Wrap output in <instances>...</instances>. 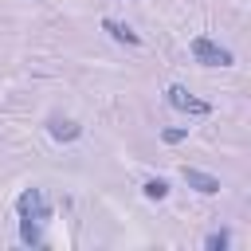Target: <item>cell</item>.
<instances>
[{
	"instance_id": "1",
	"label": "cell",
	"mask_w": 251,
	"mask_h": 251,
	"mask_svg": "<svg viewBox=\"0 0 251 251\" xmlns=\"http://www.w3.org/2000/svg\"><path fill=\"white\" fill-rule=\"evenodd\" d=\"M188 51H192V59H196L200 67H231V63H235V55H231L227 47L212 43L208 35H196V39L188 43Z\"/></svg>"
},
{
	"instance_id": "2",
	"label": "cell",
	"mask_w": 251,
	"mask_h": 251,
	"mask_svg": "<svg viewBox=\"0 0 251 251\" xmlns=\"http://www.w3.org/2000/svg\"><path fill=\"white\" fill-rule=\"evenodd\" d=\"M165 102H169L173 110H184V114H212V106H208L204 98H192L184 86H169V90H165Z\"/></svg>"
},
{
	"instance_id": "3",
	"label": "cell",
	"mask_w": 251,
	"mask_h": 251,
	"mask_svg": "<svg viewBox=\"0 0 251 251\" xmlns=\"http://www.w3.org/2000/svg\"><path fill=\"white\" fill-rule=\"evenodd\" d=\"M16 212H20V216H31V220H39V224H47V220H51V208L43 204L39 188H27V192L16 200Z\"/></svg>"
},
{
	"instance_id": "4",
	"label": "cell",
	"mask_w": 251,
	"mask_h": 251,
	"mask_svg": "<svg viewBox=\"0 0 251 251\" xmlns=\"http://www.w3.org/2000/svg\"><path fill=\"white\" fill-rule=\"evenodd\" d=\"M184 184H188V188H196V192H204V196L220 192V180H216L212 173H200V169H188V165H184Z\"/></svg>"
},
{
	"instance_id": "5",
	"label": "cell",
	"mask_w": 251,
	"mask_h": 251,
	"mask_svg": "<svg viewBox=\"0 0 251 251\" xmlns=\"http://www.w3.org/2000/svg\"><path fill=\"white\" fill-rule=\"evenodd\" d=\"M47 133H51L55 141H75V137L82 133V126L71 122V118H51V122H47Z\"/></svg>"
},
{
	"instance_id": "6",
	"label": "cell",
	"mask_w": 251,
	"mask_h": 251,
	"mask_svg": "<svg viewBox=\"0 0 251 251\" xmlns=\"http://www.w3.org/2000/svg\"><path fill=\"white\" fill-rule=\"evenodd\" d=\"M102 27H106V31H110V35H114L118 43H129V47H137V43H141V35H137L133 27H126V24H118V20H110V16L102 20Z\"/></svg>"
},
{
	"instance_id": "7",
	"label": "cell",
	"mask_w": 251,
	"mask_h": 251,
	"mask_svg": "<svg viewBox=\"0 0 251 251\" xmlns=\"http://www.w3.org/2000/svg\"><path fill=\"white\" fill-rule=\"evenodd\" d=\"M20 239H24L27 247H39V243H43V235H39V220H31V216H24V227H20Z\"/></svg>"
},
{
	"instance_id": "8",
	"label": "cell",
	"mask_w": 251,
	"mask_h": 251,
	"mask_svg": "<svg viewBox=\"0 0 251 251\" xmlns=\"http://www.w3.org/2000/svg\"><path fill=\"white\" fill-rule=\"evenodd\" d=\"M141 192H145L149 200H165V196H169V184H165L161 176H149V180L141 184Z\"/></svg>"
},
{
	"instance_id": "9",
	"label": "cell",
	"mask_w": 251,
	"mask_h": 251,
	"mask_svg": "<svg viewBox=\"0 0 251 251\" xmlns=\"http://www.w3.org/2000/svg\"><path fill=\"white\" fill-rule=\"evenodd\" d=\"M184 137H188V129H184V126H173V129H161V141H165V145H180Z\"/></svg>"
},
{
	"instance_id": "10",
	"label": "cell",
	"mask_w": 251,
	"mask_h": 251,
	"mask_svg": "<svg viewBox=\"0 0 251 251\" xmlns=\"http://www.w3.org/2000/svg\"><path fill=\"white\" fill-rule=\"evenodd\" d=\"M204 247H208V251H224V247H227V231H212V235L204 239Z\"/></svg>"
}]
</instances>
